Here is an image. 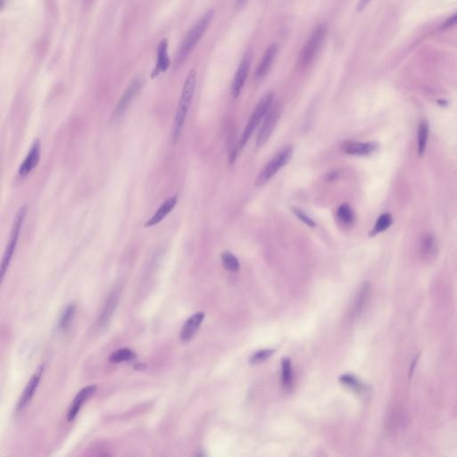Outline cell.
Instances as JSON below:
<instances>
[{
	"instance_id": "1",
	"label": "cell",
	"mask_w": 457,
	"mask_h": 457,
	"mask_svg": "<svg viewBox=\"0 0 457 457\" xmlns=\"http://www.w3.org/2000/svg\"><path fill=\"white\" fill-rule=\"evenodd\" d=\"M197 77L198 73L195 69H191L182 87L181 98L177 106L176 113L173 122V129H172V139L174 142L179 141L181 137L182 129L184 127L186 118L189 113L191 103L194 98L195 91L197 86Z\"/></svg>"
},
{
	"instance_id": "2",
	"label": "cell",
	"mask_w": 457,
	"mask_h": 457,
	"mask_svg": "<svg viewBox=\"0 0 457 457\" xmlns=\"http://www.w3.org/2000/svg\"><path fill=\"white\" fill-rule=\"evenodd\" d=\"M213 14H214L213 10L207 11L188 33V35L186 36L184 41H182L181 47L177 52L176 57H175V64L177 66H179L181 63H183L184 60L188 57V55L191 53V51L194 50L196 45L199 43L200 39L207 30L210 23H212Z\"/></svg>"
},
{
	"instance_id": "3",
	"label": "cell",
	"mask_w": 457,
	"mask_h": 457,
	"mask_svg": "<svg viewBox=\"0 0 457 457\" xmlns=\"http://www.w3.org/2000/svg\"><path fill=\"white\" fill-rule=\"evenodd\" d=\"M273 100H274V93L272 91H268L261 98V100H259V102L255 105V107L250 115L249 122L245 127L242 135L240 137V144H239L240 150L244 149L250 137L252 136L254 131L256 129V127L259 125V123L263 118L265 117L266 113L272 105Z\"/></svg>"
},
{
	"instance_id": "4",
	"label": "cell",
	"mask_w": 457,
	"mask_h": 457,
	"mask_svg": "<svg viewBox=\"0 0 457 457\" xmlns=\"http://www.w3.org/2000/svg\"><path fill=\"white\" fill-rule=\"evenodd\" d=\"M27 214V207L26 206H22L19 209L18 212L16 213L15 217L13 222V225L11 228L10 231L9 239L8 242L5 247V252L2 259V265H1V277L4 279L5 273L7 272V269L9 267L11 260L14 256V252L16 246L18 243L19 237L21 235V231L23 229V223L25 221V217Z\"/></svg>"
},
{
	"instance_id": "5",
	"label": "cell",
	"mask_w": 457,
	"mask_h": 457,
	"mask_svg": "<svg viewBox=\"0 0 457 457\" xmlns=\"http://www.w3.org/2000/svg\"><path fill=\"white\" fill-rule=\"evenodd\" d=\"M294 153V148L292 145H287L283 147L273 157L270 162L264 166L262 172L258 174L255 180V186L262 187L266 184L268 181L272 179V177L276 174L277 172L284 167L288 163H290L292 159Z\"/></svg>"
},
{
	"instance_id": "6",
	"label": "cell",
	"mask_w": 457,
	"mask_h": 457,
	"mask_svg": "<svg viewBox=\"0 0 457 457\" xmlns=\"http://www.w3.org/2000/svg\"><path fill=\"white\" fill-rule=\"evenodd\" d=\"M327 34V27L325 24H321L312 32V35L309 38L305 46L304 47L300 54L299 62L305 67L312 62L315 57L318 51L321 49L322 43Z\"/></svg>"
},
{
	"instance_id": "7",
	"label": "cell",
	"mask_w": 457,
	"mask_h": 457,
	"mask_svg": "<svg viewBox=\"0 0 457 457\" xmlns=\"http://www.w3.org/2000/svg\"><path fill=\"white\" fill-rule=\"evenodd\" d=\"M281 115V108L279 104H272L270 110L266 113L264 121H263V125L260 129V132L258 133L257 139H256V147L257 148H262L266 141L269 140L270 136L272 135V132L274 128L276 126L277 122L279 121V118Z\"/></svg>"
},
{
	"instance_id": "8",
	"label": "cell",
	"mask_w": 457,
	"mask_h": 457,
	"mask_svg": "<svg viewBox=\"0 0 457 457\" xmlns=\"http://www.w3.org/2000/svg\"><path fill=\"white\" fill-rule=\"evenodd\" d=\"M252 53L249 51L245 54L244 57L241 60L239 68L236 72L235 76L233 82L231 83V93L233 98H238L240 95L241 91L244 88L245 82L249 75V70L251 67L252 63Z\"/></svg>"
},
{
	"instance_id": "9",
	"label": "cell",
	"mask_w": 457,
	"mask_h": 457,
	"mask_svg": "<svg viewBox=\"0 0 457 457\" xmlns=\"http://www.w3.org/2000/svg\"><path fill=\"white\" fill-rule=\"evenodd\" d=\"M120 295H121V290L117 288L113 289L110 292V294L103 305L102 311L100 312L99 319H98V325L100 328H104L108 324L109 321L113 316V312L115 311L118 303H119Z\"/></svg>"
},
{
	"instance_id": "10",
	"label": "cell",
	"mask_w": 457,
	"mask_h": 457,
	"mask_svg": "<svg viewBox=\"0 0 457 457\" xmlns=\"http://www.w3.org/2000/svg\"><path fill=\"white\" fill-rule=\"evenodd\" d=\"M141 86V81L137 79V80L133 81L131 83L130 86L127 88L126 91H124L123 95L121 97V99L118 101L116 107L113 110V119H114V120L119 119V118L123 115V113L126 112L127 108L130 106V104L132 103L134 97L137 95L138 91H140Z\"/></svg>"
},
{
	"instance_id": "11",
	"label": "cell",
	"mask_w": 457,
	"mask_h": 457,
	"mask_svg": "<svg viewBox=\"0 0 457 457\" xmlns=\"http://www.w3.org/2000/svg\"><path fill=\"white\" fill-rule=\"evenodd\" d=\"M41 160V142L39 140L34 141L32 148L28 152L23 163L20 165L18 174L21 177H26L38 166Z\"/></svg>"
},
{
	"instance_id": "12",
	"label": "cell",
	"mask_w": 457,
	"mask_h": 457,
	"mask_svg": "<svg viewBox=\"0 0 457 457\" xmlns=\"http://www.w3.org/2000/svg\"><path fill=\"white\" fill-rule=\"evenodd\" d=\"M96 390H97V386L91 385V386L83 388L78 392L76 397L73 399V403L69 408L67 421H73L76 418L78 413L83 406V405L85 404L88 399L91 398V396L95 394Z\"/></svg>"
},
{
	"instance_id": "13",
	"label": "cell",
	"mask_w": 457,
	"mask_h": 457,
	"mask_svg": "<svg viewBox=\"0 0 457 457\" xmlns=\"http://www.w3.org/2000/svg\"><path fill=\"white\" fill-rule=\"evenodd\" d=\"M43 371H44V365H41V366L39 367L38 371L32 375L31 380L28 382L25 389L23 390V394L19 399L18 405H17V410L18 411L23 410V408L27 406V404L32 400L33 396L36 392L39 383L41 381Z\"/></svg>"
},
{
	"instance_id": "14",
	"label": "cell",
	"mask_w": 457,
	"mask_h": 457,
	"mask_svg": "<svg viewBox=\"0 0 457 457\" xmlns=\"http://www.w3.org/2000/svg\"><path fill=\"white\" fill-rule=\"evenodd\" d=\"M379 145L375 142H346L342 150L345 153L353 155H369L377 151Z\"/></svg>"
},
{
	"instance_id": "15",
	"label": "cell",
	"mask_w": 457,
	"mask_h": 457,
	"mask_svg": "<svg viewBox=\"0 0 457 457\" xmlns=\"http://www.w3.org/2000/svg\"><path fill=\"white\" fill-rule=\"evenodd\" d=\"M204 312H198L194 313L192 316H190L185 324L183 326L181 332V339L184 342L190 341L193 337H194L196 332L199 330L200 325L204 321Z\"/></svg>"
},
{
	"instance_id": "16",
	"label": "cell",
	"mask_w": 457,
	"mask_h": 457,
	"mask_svg": "<svg viewBox=\"0 0 457 457\" xmlns=\"http://www.w3.org/2000/svg\"><path fill=\"white\" fill-rule=\"evenodd\" d=\"M419 251L421 258L425 261H431L436 257L438 248L437 241L431 233H425L421 235L419 240Z\"/></svg>"
},
{
	"instance_id": "17",
	"label": "cell",
	"mask_w": 457,
	"mask_h": 457,
	"mask_svg": "<svg viewBox=\"0 0 457 457\" xmlns=\"http://www.w3.org/2000/svg\"><path fill=\"white\" fill-rule=\"evenodd\" d=\"M177 202H178L177 196H172L166 201H164L162 205L156 210L154 215L146 222L145 227L150 228V227L155 226L159 224L174 209V207L176 206Z\"/></svg>"
},
{
	"instance_id": "18",
	"label": "cell",
	"mask_w": 457,
	"mask_h": 457,
	"mask_svg": "<svg viewBox=\"0 0 457 457\" xmlns=\"http://www.w3.org/2000/svg\"><path fill=\"white\" fill-rule=\"evenodd\" d=\"M168 41L163 40L161 41L157 50V61L155 68L152 73V77L158 76L161 73H163L170 66V59L168 55Z\"/></svg>"
},
{
	"instance_id": "19",
	"label": "cell",
	"mask_w": 457,
	"mask_h": 457,
	"mask_svg": "<svg viewBox=\"0 0 457 457\" xmlns=\"http://www.w3.org/2000/svg\"><path fill=\"white\" fill-rule=\"evenodd\" d=\"M276 53L277 45H275V44H272V45L270 46L266 50L265 53L263 54V59L259 63L257 70H256L255 75H256L257 79H262L267 74L268 72L271 69L272 62L274 60Z\"/></svg>"
},
{
	"instance_id": "20",
	"label": "cell",
	"mask_w": 457,
	"mask_h": 457,
	"mask_svg": "<svg viewBox=\"0 0 457 457\" xmlns=\"http://www.w3.org/2000/svg\"><path fill=\"white\" fill-rule=\"evenodd\" d=\"M429 123L426 120H422L418 126V153L422 155L425 152L428 138H429Z\"/></svg>"
},
{
	"instance_id": "21",
	"label": "cell",
	"mask_w": 457,
	"mask_h": 457,
	"mask_svg": "<svg viewBox=\"0 0 457 457\" xmlns=\"http://www.w3.org/2000/svg\"><path fill=\"white\" fill-rule=\"evenodd\" d=\"M74 314H75V305L73 304H70L67 306H65L59 318V330L61 331L68 330L69 327L73 322Z\"/></svg>"
},
{
	"instance_id": "22",
	"label": "cell",
	"mask_w": 457,
	"mask_h": 457,
	"mask_svg": "<svg viewBox=\"0 0 457 457\" xmlns=\"http://www.w3.org/2000/svg\"><path fill=\"white\" fill-rule=\"evenodd\" d=\"M392 223H393V217L390 213H385L381 214L377 219L374 228L370 231V236L374 237L383 231H387L389 227L392 225Z\"/></svg>"
},
{
	"instance_id": "23",
	"label": "cell",
	"mask_w": 457,
	"mask_h": 457,
	"mask_svg": "<svg viewBox=\"0 0 457 457\" xmlns=\"http://www.w3.org/2000/svg\"><path fill=\"white\" fill-rule=\"evenodd\" d=\"M293 381V372L290 358H283L281 361V383L285 389H290Z\"/></svg>"
},
{
	"instance_id": "24",
	"label": "cell",
	"mask_w": 457,
	"mask_h": 457,
	"mask_svg": "<svg viewBox=\"0 0 457 457\" xmlns=\"http://www.w3.org/2000/svg\"><path fill=\"white\" fill-rule=\"evenodd\" d=\"M337 217L344 225H351L355 221V213L353 209L348 203L340 204L337 211Z\"/></svg>"
},
{
	"instance_id": "25",
	"label": "cell",
	"mask_w": 457,
	"mask_h": 457,
	"mask_svg": "<svg viewBox=\"0 0 457 457\" xmlns=\"http://www.w3.org/2000/svg\"><path fill=\"white\" fill-rule=\"evenodd\" d=\"M135 357H136V355L132 349L123 348V349H118L115 352L112 353L109 357V360L113 363H119V362L131 361Z\"/></svg>"
},
{
	"instance_id": "26",
	"label": "cell",
	"mask_w": 457,
	"mask_h": 457,
	"mask_svg": "<svg viewBox=\"0 0 457 457\" xmlns=\"http://www.w3.org/2000/svg\"><path fill=\"white\" fill-rule=\"evenodd\" d=\"M222 263L223 267L229 272H238L240 270V262L238 258L236 257L233 254L225 251L221 255Z\"/></svg>"
},
{
	"instance_id": "27",
	"label": "cell",
	"mask_w": 457,
	"mask_h": 457,
	"mask_svg": "<svg viewBox=\"0 0 457 457\" xmlns=\"http://www.w3.org/2000/svg\"><path fill=\"white\" fill-rule=\"evenodd\" d=\"M370 294V287L368 284L362 285L361 290L358 294L356 300H355V305L354 307V312L355 313H359L362 311V308L366 303L367 299Z\"/></svg>"
},
{
	"instance_id": "28",
	"label": "cell",
	"mask_w": 457,
	"mask_h": 457,
	"mask_svg": "<svg viewBox=\"0 0 457 457\" xmlns=\"http://www.w3.org/2000/svg\"><path fill=\"white\" fill-rule=\"evenodd\" d=\"M274 352H275L274 349H263V350H260L256 353L254 354L253 355L250 357V363L258 364V363L264 362V361H266L267 359L271 357Z\"/></svg>"
},
{
	"instance_id": "29",
	"label": "cell",
	"mask_w": 457,
	"mask_h": 457,
	"mask_svg": "<svg viewBox=\"0 0 457 457\" xmlns=\"http://www.w3.org/2000/svg\"><path fill=\"white\" fill-rule=\"evenodd\" d=\"M292 212L294 213L297 217L299 218L301 222H303L305 224H306L310 228H314L315 227V222L312 221V218L309 217L306 213L304 212L303 210L299 208V207H291Z\"/></svg>"
},
{
	"instance_id": "30",
	"label": "cell",
	"mask_w": 457,
	"mask_h": 457,
	"mask_svg": "<svg viewBox=\"0 0 457 457\" xmlns=\"http://www.w3.org/2000/svg\"><path fill=\"white\" fill-rule=\"evenodd\" d=\"M340 381L343 384L353 389H361V385L355 377L351 375H344L340 378Z\"/></svg>"
},
{
	"instance_id": "31",
	"label": "cell",
	"mask_w": 457,
	"mask_h": 457,
	"mask_svg": "<svg viewBox=\"0 0 457 457\" xmlns=\"http://www.w3.org/2000/svg\"><path fill=\"white\" fill-rule=\"evenodd\" d=\"M456 24H457V13L456 14H454L452 17L448 19V20L444 23L443 25H442V29L447 30V29H449V28L455 26Z\"/></svg>"
},
{
	"instance_id": "32",
	"label": "cell",
	"mask_w": 457,
	"mask_h": 457,
	"mask_svg": "<svg viewBox=\"0 0 457 457\" xmlns=\"http://www.w3.org/2000/svg\"><path fill=\"white\" fill-rule=\"evenodd\" d=\"M371 1V0H359L357 6H356L357 12H362V10L364 9L367 5H369V3H370Z\"/></svg>"
},
{
	"instance_id": "33",
	"label": "cell",
	"mask_w": 457,
	"mask_h": 457,
	"mask_svg": "<svg viewBox=\"0 0 457 457\" xmlns=\"http://www.w3.org/2000/svg\"><path fill=\"white\" fill-rule=\"evenodd\" d=\"M328 177H329V180H331V181L332 180V181H333L335 178H338V177H339V173L337 172H331V174Z\"/></svg>"
},
{
	"instance_id": "34",
	"label": "cell",
	"mask_w": 457,
	"mask_h": 457,
	"mask_svg": "<svg viewBox=\"0 0 457 457\" xmlns=\"http://www.w3.org/2000/svg\"><path fill=\"white\" fill-rule=\"evenodd\" d=\"M146 368V364L144 363H138L136 366H135V369L136 370H144Z\"/></svg>"
},
{
	"instance_id": "35",
	"label": "cell",
	"mask_w": 457,
	"mask_h": 457,
	"mask_svg": "<svg viewBox=\"0 0 457 457\" xmlns=\"http://www.w3.org/2000/svg\"><path fill=\"white\" fill-rule=\"evenodd\" d=\"M247 1H248V0H237V5H238V6H241V5H244Z\"/></svg>"
},
{
	"instance_id": "36",
	"label": "cell",
	"mask_w": 457,
	"mask_h": 457,
	"mask_svg": "<svg viewBox=\"0 0 457 457\" xmlns=\"http://www.w3.org/2000/svg\"><path fill=\"white\" fill-rule=\"evenodd\" d=\"M439 103L440 105H446V104H448V103H447L446 101H444V100L443 101H442V100H441V101H439Z\"/></svg>"
}]
</instances>
